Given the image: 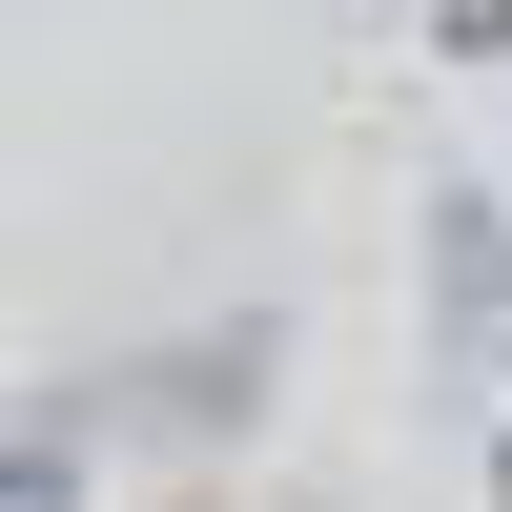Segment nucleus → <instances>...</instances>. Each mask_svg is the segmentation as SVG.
<instances>
[{
	"label": "nucleus",
	"mask_w": 512,
	"mask_h": 512,
	"mask_svg": "<svg viewBox=\"0 0 512 512\" xmlns=\"http://www.w3.org/2000/svg\"><path fill=\"white\" fill-rule=\"evenodd\" d=\"M431 349L451 369H512V205L472 185V164L431 185Z\"/></svg>",
	"instance_id": "nucleus-1"
},
{
	"label": "nucleus",
	"mask_w": 512,
	"mask_h": 512,
	"mask_svg": "<svg viewBox=\"0 0 512 512\" xmlns=\"http://www.w3.org/2000/svg\"><path fill=\"white\" fill-rule=\"evenodd\" d=\"M246 369H267V328H205V349H164V369H123V390H82V410H185V431H226V410H246Z\"/></svg>",
	"instance_id": "nucleus-2"
},
{
	"label": "nucleus",
	"mask_w": 512,
	"mask_h": 512,
	"mask_svg": "<svg viewBox=\"0 0 512 512\" xmlns=\"http://www.w3.org/2000/svg\"><path fill=\"white\" fill-rule=\"evenodd\" d=\"M82 451H103V410H41V431H0V512H82Z\"/></svg>",
	"instance_id": "nucleus-3"
},
{
	"label": "nucleus",
	"mask_w": 512,
	"mask_h": 512,
	"mask_svg": "<svg viewBox=\"0 0 512 512\" xmlns=\"http://www.w3.org/2000/svg\"><path fill=\"white\" fill-rule=\"evenodd\" d=\"M451 21V62H512V0H431Z\"/></svg>",
	"instance_id": "nucleus-4"
},
{
	"label": "nucleus",
	"mask_w": 512,
	"mask_h": 512,
	"mask_svg": "<svg viewBox=\"0 0 512 512\" xmlns=\"http://www.w3.org/2000/svg\"><path fill=\"white\" fill-rule=\"evenodd\" d=\"M492 512H512V431H492Z\"/></svg>",
	"instance_id": "nucleus-5"
}]
</instances>
